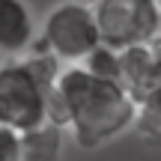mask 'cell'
Masks as SVG:
<instances>
[{
	"label": "cell",
	"mask_w": 161,
	"mask_h": 161,
	"mask_svg": "<svg viewBox=\"0 0 161 161\" xmlns=\"http://www.w3.org/2000/svg\"><path fill=\"white\" fill-rule=\"evenodd\" d=\"M63 131L66 128L51 119L18 131V161H57L63 152Z\"/></svg>",
	"instance_id": "52a82bcc"
},
{
	"label": "cell",
	"mask_w": 161,
	"mask_h": 161,
	"mask_svg": "<svg viewBox=\"0 0 161 161\" xmlns=\"http://www.w3.org/2000/svg\"><path fill=\"white\" fill-rule=\"evenodd\" d=\"M80 66H86L90 72H96V75H102V78L119 80V48L98 42V45L80 60Z\"/></svg>",
	"instance_id": "9c48e42d"
},
{
	"label": "cell",
	"mask_w": 161,
	"mask_h": 161,
	"mask_svg": "<svg viewBox=\"0 0 161 161\" xmlns=\"http://www.w3.org/2000/svg\"><path fill=\"white\" fill-rule=\"evenodd\" d=\"M131 128L140 134V137L152 140V143H161V86L149 90L143 98L134 102V122Z\"/></svg>",
	"instance_id": "ba28073f"
},
{
	"label": "cell",
	"mask_w": 161,
	"mask_h": 161,
	"mask_svg": "<svg viewBox=\"0 0 161 161\" xmlns=\"http://www.w3.org/2000/svg\"><path fill=\"white\" fill-rule=\"evenodd\" d=\"M158 12H161V0H158Z\"/></svg>",
	"instance_id": "7c38bea8"
},
{
	"label": "cell",
	"mask_w": 161,
	"mask_h": 161,
	"mask_svg": "<svg viewBox=\"0 0 161 161\" xmlns=\"http://www.w3.org/2000/svg\"><path fill=\"white\" fill-rule=\"evenodd\" d=\"M0 161H18V131L0 122Z\"/></svg>",
	"instance_id": "30bf717a"
},
{
	"label": "cell",
	"mask_w": 161,
	"mask_h": 161,
	"mask_svg": "<svg viewBox=\"0 0 161 161\" xmlns=\"http://www.w3.org/2000/svg\"><path fill=\"white\" fill-rule=\"evenodd\" d=\"M48 119L69 128L80 146L96 149L131 128L134 98L119 80L102 78L80 63H66L48 96Z\"/></svg>",
	"instance_id": "6da1fadb"
},
{
	"label": "cell",
	"mask_w": 161,
	"mask_h": 161,
	"mask_svg": "<svg viewBox=\"0 0 161 161\" xmlns=\"http://www.w3.org/2000/svg\"><path fill=\"white\" fill-rule=\"evenodd\" d=\"M149 51H152V66H155V86H161V33L149 39Z\"/></svg>",
	"instance_id": "8fae6325"
},
{
	"label": "cell",
	"mask_w": 161,
	"mask_h": 161,
	"mask_svg": "<svg viewBox=\"0 0 161 161\" xmlns=\"http://www.w3.org/2000/svg\"><path fill=\"white\" fill-rule=\"evenodd\" d=\"M57 72L60 60H54L45 48L9 57L0 66V122L15 131H27L45 122Z\"/></svg>",
	"instance_id": "7a4b0ae2"
},
{
	"label": "cell",
	"mask_w": 161,
	"mask_h": 161,
	"mask_svg": "<svg viewBox=\"0 0 161 161\" xmlns=\"http://www.w3.org/2000/svg\"><path fill=\"white\" fill-rule=\"evenodd\" d=\"M90 6L104 45L128 48L161 33L158 0H92Z\"/></svg>",
	"instance_id": "277c9868"
},
{
	"label": "cell",
	"mask_w": 161,
	"mask_h": 161,
	"mask_svg": "<svg viewBox=\"0 0 161 161\" xmlns=\"http://www.w3.org/2000/svg\"><path fill=\"white\" fill-rule=\"evenodd\" d=\"M33 12L24 0H0V54H24L33 48Z\"/></svg>",
	"instance_id": "5b68a950"
},
{
	"label": "cell",
	"mask_w": 161,
	"mask_h": 161,
	"mask_svg": "<svg viewBox=\"0 0 161 161\" xmlns=\"http://www.w3.org/2000/svg\"><path fill=\"white\" fill-rule=\"evenodd\" d=\"M98 42H102V33H98V24H96L90 3H80V0L57 3L42 21L39 48H45L63 66L80 63Z\"/></svg>",
	"instance_id": "3957f363"
},
{
	"label": "cell",
	"mask_w": 161,
	"mask_h": 161,
	"mask_svg": "<svg viewBox=\"0 0 161 161\" xmlns=\"http://www.w3.org/2000/svg\"><path fill=\"white\" fill-rule=\"evenodd\" d=\"M119 84L134 102L155 90V66H152L149 42L119 48Z\"/></svg>",
	"instance_id": "8992f818"
}]
</instances>
